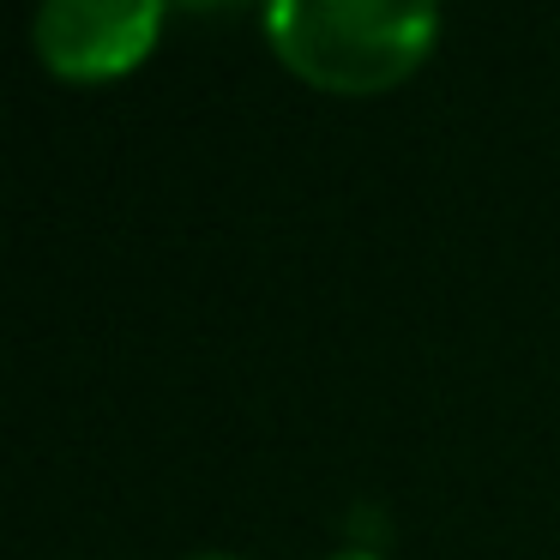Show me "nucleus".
<instances>
[{"label":"nucleus","instance_id":"f257e3e1","mask_svg":"<svg viewBox=\"0 0 560 560\" xmlns=\"http://www.w3.org/2000/svg\"><path fill=\"white\" fill-rule=\"evenodd\" d=\"M440 7L416 0H271L266 43L295 79L331 97L392 91L434 55Z\"/></svg>","mask_w":560,"mask_h":560},{"label":"nucleus","instance_id":"f03ea898","mask_svg":"<svg viewBox=\"0 0 560 560\" xmlns=\"http://www.w3.org/2000/svg\"><path fill=\"white\" fill-rule=\"evenodd\" d=\"M163 19V0H43L31 13V49L55 79L103 85L158 49Z\"/></svg>","mask_w":560,"mask_h":560},{"label":"nucleus","instance_id":"7ed1b4c3","mask_svg":"<svg viewBox=\"0 0 560 560\" xmlns=\"http://www.w3.org/2000/svg\"><path fill=\"white\" fill-rule=\"evenodd\" d=\"M326 560H380V555H368V548H338V555H326Z\"/></svg>","mask_w":560,"mask_h":560},{"label":"nucleus","instance_id":"20e7f679","mask_svg":"<svg viewBox=\"0 0 560 560\" xmlns=\"http://www.w3.org/2000/svg\"><path fill=\"white\" fill-rule=\"evenodd\" d=\"M187 560H242V555H187Z\"/></svg>","mask_w":560,"mask_h":560}]
</instances>
